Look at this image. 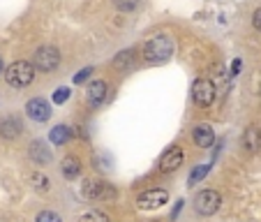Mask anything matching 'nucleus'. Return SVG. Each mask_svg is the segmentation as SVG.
<instances>
[{"label": "nucleus", "mask_w": 261, "mask_h": 222, "mask_svg": "<svg viewBox=\"0 0 261 222\" xmlns=\"http://www.w3.org/2000/svg\"><path fill=\"white\" fill-rule=\"evenodd\" d=\"M58 63H60V54L56 46H42L35 54V67L40 72H51V69L58 67Z\"/></svg>", "instance_id": "obj_6"}, {"label": "nucleus", "mask_w": 261, "mask_h": 222, "mask_svg": "<svg viewBox=\"0 0 261 222\" xmlns=\"http://www.w3.org/2000/svg\"><path fill=\"white\" fill-rule=\"evenodd\" d=\"M171 54H173V44L167 35H158L143 46V58L148 63H164V60H169Z\"/></svg>", "instance_id": "obj_1"}, {"label": "nucleus", "mask_w": 261, "mask_h": 222, "mask_svg": "<svg viewBox=\"0 0 261 222\" xmlns=\"http://www.w3.org/2000/svg\"><path fill=\"white\" fill-rule=\"evenodd\" d=\"M252 23H254L256 30H261V7L254 12V14H252Z\"/></svg>", "instance_id": "obj_24"}, {"label": "nucleus", "mask_w": 261, "mask_h": 222, "mask_svg": "<svg viewBox=\"0 0 261 222\" xmlns=\"http://www.w3.org/2000/svg\"><path fill=\"white\" fill-rule=\"evenodd\" d=\"M114 3H116V7L123 10V12H129V10H134V7L139 5V0H114Z\"/></svg>", "instance_id": "obj_21"}, {"label": "nucleus", "mask_w": 261, "mask_h": 222, "mask_svg": "<svg viewBox=\"0 0 261 222\" xmlns=\"http://www.w3.org/2000/svg\"><path fill=\"white\" fill-rule=\"evenodd\" d=\"M192 100L197 107H211L215 100V86L208 79H197L192 86Z\"/></svg>", "instance_id": "obj_5"}, {"label": "nucleus", "mask_w": 261, "mask_h": 222, "mask_svg": "<svg viewBox=\"0 0 261 222\" xmlns=\"http://www.w3.org/2000/svg\"><path fill=\"white\" fill-rule=\"evenodd\" d=\"M243 146L250 151V153H254V151H259L261 148V130L259 128H247L245 134H243Z\"/></svg>", "instance_id": "obj_14"}, {"label": "nucleus", "mask_w": 261, "mask_h": 222, "mask_svg": "<svg viewBox=\"0 0 261 222\" xmlns=\"http://www.w3.org/2000/svg\"><path fill=\"white\" fill-rule=\"evenodd\" d=\"M90 72H93V69H90V67L81 69V72L76 74V77H74V84H81V81H86V79H88V74H90Z\"/></svg>", "instance_id": "obj_23"}, {"label": "nucleus", "mask_w": 261, "mask_h": 222, "mask_svg": "<svg viewBox=\"0 0 261 222\" xmlns=\"http://www.w3.org/2000/svg\"><path fill=\"white\" fill-rule=\"evenodd\" d=\"M30 158H33V162L37 164H46L51 160V153L49 148H46L44 141H33L30 143Z\"/></svg>", "instance_id": "obj_15"}, {"label": "nucleus", "mask_w": 261, "mask_h": 222, "mask_svg": "<svg viewBox=\"0 0 261 222\" xmlns=\"http://www.w3.org/2000/svg\"><path fill=\"white\" fill-rule=\"evenodd\" d=\"M30 183H33L37 190H42V192H46V190H49V178H46L44 174H40V171L30 174Z\"/></svg>", "instance_id": "obj_17"}, {"label": "nucleus", "mask_w": 261, "mask_h": 222, "mask_svg": "<svg viewBox=\"0 0 261 222\" xmlns=\"http://www.w3.org/2000/svg\"><path fill=\"white\" fill-rule=\"evenodd\" d=\"M0 72H3V58H0Z\"/></svg>", "instance_id": "obj_25"}, {"label": "nucleus", "mask_w": 261, "mask_h": 222, "mask_svg": "<svg viewBox=\"0 0 261 222\" xmlns=\"http://www.w3.org/2000/svg\"><path fill=\"white\" fill-rule=\"evenodd\" d=\"M206 174H208V164H199V167L194 169V174L190 176V185H197V183L201 181V178L206 176Z\"/></svg>", "instance_id": "obj_19"}, {"label": "nucleus", "mask_w": 261, "mask_h": 222, "mask_svg": "<svg viewBox=\"0 0 261 222\" xmlns=\"http://www.w3.org/2000/svg\"><path fill=\"white\" fill-rule=\"evenodd\" d=\"M180 164H182V151L178 146H173V148H169L167 153L162 155V160H160V171L171 174V171H176Z\"/></svg>", "instance_id": "obj_9"}, {"label": "nucleus", "mask_w": 261, "mask_h": 222, "mask_svg": "<svg viewBox=\"0 0 261 222\" xmlns=\"http://www.w3.org/2000/svg\"><path fill=\"white\" fill-rule=\"evenodd\" d=\"M21 134V120L14 116H7V118L0 120V137L3 139H16Z\"/></svg>", "instance_id": "obj_12"}, {"label": "nucleus", "mask_w": 261, "mask_h": 222, "mask_svg": "<svg viewBox=\"0 0 261 222\" xmlns=\"http://www.w3.org/2000/svg\"><path fill=\"white\" fill-rule=\"evenodd\" d=\"M25 114H28V118L37 120V123H44V120L51 118V107L42 97H35L25 104Z\"/></svg>", "instance_id": "obj_7"}, {"label": "nucleus", "mask_w": 261, "mask_h": 222, "mask_svg": "<svg viewBox=\"0 0 261 222\" xmlns=\"http://www.w3.org/2000/svg\"><path fill=\"white\" fill-rule=\"evenodd\" d=\"M35 222H63V220H60V215H56L54 211H42Z\"/></svg>", "instance_id": "obj_20"}, {"label": "nucleus", "mask_w": 261, "mask_h": 222, "mask_svg": "<svg viewBox=\"0 0 261 222\" xmlns=\"http://www.w3.org/2000/svg\"><path fill=\"white\" fill-rule=\"evenodd\" d=\"M167 202H169V194L164 192V190H148V192H143L141 197L137 199V206L146 211V208H160Z\"/></svg>", "instance_id": "obj_8"}, {"label": "nucleus", "mask_w": 261, "mask_h": 222, "mask_svg": "<svg viewBox=\"0 0 261 222\" xmlns=\"http://www.w3.org/2000/svg\"><path fill=\"white\" fill-rule=\"evenodd\" d=\"M259 93H261V88H259Z\"/></svg>", "instance_id": "obj_26"}, {"label": "nucleus", "mask_w": 261, "mask_h": 222, "mask_svg": "<svg viewBox=\"0 0 261 222\" xmlns=\"http://www.w3.org/2000/svg\"><path fill=\"white\" fill-rule=\"evenodd\" d=\"M5 79H7V84L14 86V88H23V86L33 84L35 67L30 63H25V60H16V63H12L10 67L5 69Z\"/></svg>", "instance_id": "obj_2"}, {"label": "nucleus", "mask_w": 261, "mask_h": 222, "mask_svg": "<svg viewBox=\"0 0 261 222\" xmlns=\"http://www.w3.org/2000/svg\"><path fill=\"white\" fill-rule=\"evenodd\" d=\"M60 171H63V176L67 178V181H74V178L81 174V160L76 158V155H67V158L60 162Z\"/></svg>", "instance_id": "obj_13"}, {"label": "nucleus", "mask_w": 261, "mask_h": 222, "mask_svg": "<svg viewBox=\"0 0 261 222\" xmlns=\"http://www.w3.org/2000/svg\"><path fill=\"white\" fill-rule=\"evenodd\" d=\"M69 128L67 125H56L54 130H51V141L56 143V146H63V143H67V139H69Z\"/></svg>", "instance_id": "obj_16"}, {"label": "nucleus", "mask_w": 261, "mask_h": 222, "mask_svg": "<svg viewBox=\"0 0 261 222\" xmlns=\"http://www.w3.org/2000/svg\"><path fill=\"white\" fill-rule=\"evenodd\" d=\"M81 192H84V197L88 202H111L116 197L114 185H109L104 181H86Z\"/></svg>", "instance_id": "obj_3"}, {"label": "nucleus", "mask_w": 261, "mask_h": 222, "mask_svg": "<svg viewBox=\"0 0 261 222\" xmlns=\"http://www.w3.org/2000/svg\"><path fill=\"white\" fill-rule=\"evenodd\" d=\"M107 84L104 81H93L88 86V93H86V100H88L90 107H99V104L107 100Z\"/></svg>", "instance_id": "obj_11"}, {"label": "nucleus", "mask_w": 261, "mask_h": 222, "mask_svg": "<svg viewBox=\"0 0 261 222\" xmlns=\"http://www.w3.org/2000/svg\"><path fill=\"white\" fill-rule=\"evenodd\" d=\"M79 222H109V217L102 211H88L79 217Z\"/></svg>", "instance_id": "obj_18"}, {"label": "nucleus", "mask_w": 261, "mask_h": 222, "mask_svg": "<svg viewBox=\"0 0 261 222\" xmlns=\"http://www.w3.org/2000/svg\"><path fill=\"white\" fill-rule=\"evenodd\" d=\"M220 204H222L220 192H215V190H203V192H199L197 197H194V211H197L199 215H213V213H217Z\"/></svg>", "instance_id": "obj_4"}, {"label": "nucleus", "mask_w": 261, "mask_h": 222, "mask_svg": "<svg viewBox=\"0 0 261 222\" xmlns=\"http://www.w3.org/2000/svg\"><path fill=\"white\" fill-rule=\"evenodd\" d=\"M192 139H194V143H197L199 148H211L213 141H215V132H213V128L208 123H201V125L194 128Z\"/></svg>", "instance_id": "obj_10"}, {"label": "nucleus", "mask_w": 261, "mask_h": 222, "mask_svg": "<svg viewBox=\"0 0 261 222\" xmlns=\"http://www.w3.org/2000/svg\"><path fill=\"white\" fill-rule=\"evenodd\" d=\"M67 95H69V90L67 88H58L54 93V100H56V104H63L65 100H67Z\"/></svg>", "instance_id": "obj_22"}]
</instances>
